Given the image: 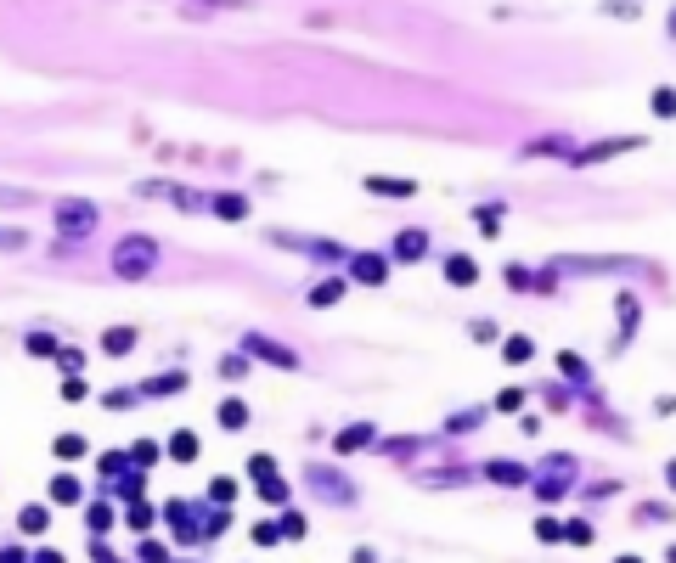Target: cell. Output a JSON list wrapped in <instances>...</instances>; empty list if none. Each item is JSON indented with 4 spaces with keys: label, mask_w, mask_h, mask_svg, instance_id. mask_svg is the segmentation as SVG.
Instances as JSON below:
<instances>
[{
    "label": "cell",
    "mask_w": 676,
    "mask_h": 563,
    "mask_svg": "<svg viewBox=\"0 0 676 563\" xmlns=\"http://www.w3.org/2000/svg\"><path fill=\"white\" fill-rule=\"evenodd\" d=\"M620 563H637V557H620Z\"/></svg>",
    "instance_id": "cell-1"
}]
</instances>
